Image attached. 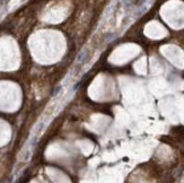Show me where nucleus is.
Masks as SVG:
<instances>
[{
  "label": "nucleus",
  "instance_id": "2",
  "mask_svg": "<svg viewBox=\"0 0 184 183\" xmlns=\"http://www.w3.org/2000/svg\"><path fill=\"white\" fill-rule=\"evenodd\" d=\"M61 91H62V87H61V86H58V87L54 89V92H53V96H54V97H56V95L59 94Z\"/></svg>",
  "mask_w": 184,
  "mask_h": 183
},
{
  "label": "nucleus",
  "instance_id": "1",
  "mask_svg": "<svg viewBox=\"0 0 184 183\" xmlns=\"http://www.w3.org/2000/svg\"><path fill=\"white\" fill-rule=\"evenodd\" d=\"M87 59H88V53H87V51H85V50L80 51L79 54L77 56V62L79 63V66H82L84 63H86Z\"/></svg>",
  "mask_w": 184,
  "mask_h": 183
},
{
  "label": "nucleus",
  "instance_id": "3",
  "mask_svg": "<svg viewBox=\"0 0 184 183\" xmlns=\"http://www.w3.org/2000/svg\"><path fill=\"white\" fill-rule=\"evenodd\" d=\"M82 85V80H80V82L79 83H77V84H76L75 86H73V91H76V89H78L79 88V86Z\"/></svg>",
  "mask_w": 184,
  "mask_h": 183
}]
</instances>
